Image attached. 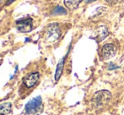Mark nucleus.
Wrapping results in <instances>:
<instances>
[{
  "instance_id": "nucleus-1",
  "label": "nucleus",
  "mask_w": 124,
  "mask_h": 115,
  "mask_svg": "<svg viewBox=\"0 0 124 115\" xmlns=\"http://www.w3.org/2000/svg\"><path fill=\"white\" fill-rule=\"evenodd\" d=\"M43 110V104L40 96L31 99L26 103L25 113L26 115H38Z\"/></svg>"
},
{
  "instance_id": "nucleus-2",
  "label": "nucleus",
  "mask_w": 124,
  "mask_h": 115,
  "mask_svg": "<svg viewBox=\"0 0 124 115\" xmlns=\"http://www.w3.org/2000/svg\"><path fill=\"white\" fill-rule=\"evenodd\" d=\"M111 98V93L107 90H101L95 92L92 98V102L95 108L106 105Z\"/></svg>"
},
{
  "instance_id": "nucleus-3",
  "label": "nucleus",
  "mask_w": 124,
  "mask_h": 115,
  "mask_svg": "<svg viewBox=\"0 0 124 115\" xmlns=\"http://www.w3.org/2000/svg\"><path fill=\"white\" fill-rule=\"evenodd\" d=\"M61 36V29L58 24H50L45 32V39L47 42H54Z\"/></svg>"
},
{
  "instance_id": "nucleus-4",
  "label": "nucleus",
  "mask_w": 124,
  "mask_h": 115,
  "mask_svg": "<svg viewBox=\"0 0 124 115\" xmlns=\"http://www.w3.org/2000/svg\"><path fill=\"white\" fill-rule=\"evenodd\" d=\"M117 51V48L113 44H106L101 49V57L103 60L106 61L115 56Z\"/></svg>"
},
{
  "instance_id": "nucleus-5",
  "label": "nucleus",
  "mask_w": 124,
  "mask_h": 115,
  "mask_svg": "<svg viewBox=\"0 0 124 115\" xmlns=\"http://www.w3.org/2000/svg\"><path fill=\"white\" fill-rule=\"evenodd\" d=\"M16 27L20 32L28 33L31 32L33 29V20L31 18L24 19L16 22Z\"/></svg>"
},
{
  "instance_id": "nucleus-6",
  "label": "nucleus",
  "mask_w": 124,
  "mask_h": 115,
  "mask_svg": "<svg viewBox=\"0 0 124 115\" xmlns=\"http://www.w3.org/2000/svg\"><path fill=\"white\" fill-rule=\"evenodd\" d=\"M40 78V74L38 72H34L31 74L28 75L27 76L24 80V83L25 84V86L27 88H32L33 86H35L36 82L38 81Z\"/></svg>"
},
{
  "instance_id": "nucleus-7",
  "label": "nucleus",
  "mask_w": 124,
  "mask_h": 115,
  "mask_svg": "<svg viewBox=\"0 0 124 115\" xmlns=\"http://www.w3.org/2000/svg\"><path fill=\"white\" fill-rule=\"evenodd\" d=\"M83 0H64V4L70 10H74L75 8H77L79 5V3Z\"/></svg>"
},
{
  "instance_id": "nucleus-8",
  "label": "nucleus",
  "mask_w": 124,
  "mask_h": 115,
  "mask_svg": "<svg viewBox=\"0 0 124 115\" xmlns=\"http://www.w3.org/2000/svg\"><path fill=\"white\" fill-rule=\"evenodd\" d=\"M64 61H65V57L59 61V63L57 66V69H56V73H55V80L58 81L59 78L61 77V75L62 73V70H63V66H64Z\"/></svg>"
},
{
  "instance_id": "nucleus-9",
  "label": "nucleus",
  "mask_w": 124,
  "mask_h": 115,
  "mask_svg": "<svg viewBox=\"0 0 124 115\" xmlns=\"http://www.w3.org/2000/svg\"><path fill=\"white\" fill-rule=\"evenodd\" d=\"M12 105L10 102H4L3 104H0V115L8 114L11 112Z\"/></svg>"
},
{
  "instance_id": "nucleus-10",
  "label": "nucleus",
  "mask_w": 124,
  "mask_h": 115,
  "mask_svg": "<svg viewBox=\"0 0 124 115\" xmlns=\"http://www.w3.org/2000/svg\"><path fill=\"white\" fill-rule=\"evenodd\" d=\"M53 14H66L67 12H66L65 8H63L62 7L57 6V8H55V10H54Z\"/></svg>"
},
{
  "instance_id": "nucleus-11",
  "label": "nucleus",
  "mask_w": 124,
  "mask_h": 115,
  "mask_svg": "<svg viewBox=\"0 0 124 115\" xmlns=\"http://www.w3.org/2000/svg\"><path fill=\"white\" fill-rule=\"evenodd\" d=\"M106 1L108 3H110V4L115 5V4H118V3H122L124 0H106Z\"/></svg>"
},
{
  "instance_id": "nucleus-12",
  "label": "nucleus",
  "mask_w": 124,
  "mask_h": 115,
  "mask_svg": "<svg viewBox=\"0 0 124 115\" xmlns=\"http://www.w3.org/2000/svg\"><path fill=\"white\" fill-rule=\"evenodd\" d=\"M109 70H114V69H116V68H118V67H116V66H115L113 63H110L109 64Z\"/></svg>"
},
{
  "instance_id": "nucleus-13",
  "label": "nucleus",
  "mask_w": 124,
  "mask_h": 115,
  "mask_svg": "<svg viewBox=\"0 0 124 115\" xmlns=\"http://www.w3.org/2000/svg\"><path fill=\"white\" fill-rule=\"evenodd\" d=\"M15 0H8V2H7V5H9L11 3H13V2H15Z\"/></svg>"
},
{
  "instance_id": "nucleus-14",
  "label": "nucleus",
  "mask_w": 124,
  "mask_h": 115,
  "mask_svg": "<svg viewBox=\"0 0 124 115\" xmlns=\"http://www.w3.org/2000/svg\"><path fill=\"white\" fill-rule=\"evenodd\" d=\"M93 1H95V0H87V3H90V2H93Z\"/></svg>"
},
{
  "instance_id": "nucleus-15",
  "label": "nucleus",
  "mask_w": 124,
  "mask_h": 115,
  "mask_svg": "<svg viewBox=\"0 0 124 115\" xmlns=\"http://www.w3.org/2000/svg\"><path fill=\"white\" fill-rule=\"evenodd\" d=\"M1 1H2V0H0V2H1Z\"/></svg>"
}]
</instances>
